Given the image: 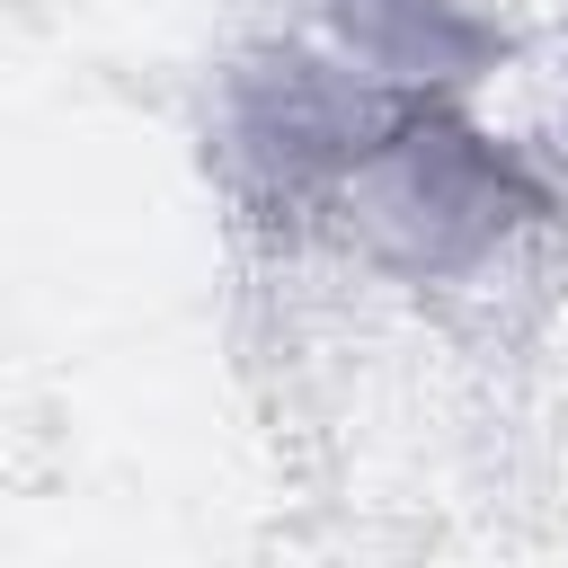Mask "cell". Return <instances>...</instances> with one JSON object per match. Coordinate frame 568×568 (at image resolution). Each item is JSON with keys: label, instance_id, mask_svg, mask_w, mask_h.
I'll return each mask as SVG.
<instances>
[{"label": "cell", "instance_id": "6da1fadb", "mask_svg": "<svg viewBox=\"0 0 568 568\" xmlns=\"http://www.w3.org/2000/svg\"><path fill=\"white\" fill-rule=\"evenodd\" d=\"M328 195L355 213L364 248H382L399 275H462L515 231L559 213L541 169L488 142L435 80H373V106Z\"/></svg>", "mask_w": 568, "mask_h": 568}, {"label": "cell", "instance_id": "7a4b0ae2", "mask_svg": "<svg viewBox=\"0 0 568 568\" xmlns=\"http://www.w3.org/2000/svg\"><path fill=\"white\" fill-rule=\"evenodd\" d=\"M337 36L382 71V80H435V89H462L479 80L506 36L488 18H470L462 0H328Z\"/></svg>", "mask_w": 568, "mask_h": 568}]
</instances>
